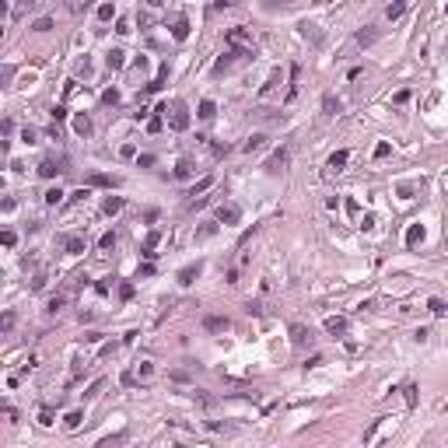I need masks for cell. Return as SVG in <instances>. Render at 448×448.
Wrapping results in <instances>:
<instances>
[{
    "label": "cell",
    "instance_id": "cell-1",
    "mask_svg": "<svg viewBox=\"0 0 448 448\" xmlns=\"http://www.w3.org/2000/svg\"><path fill=\"white\" fill-rule=\"evenodd\" d=\"M224 42H228V49H235L238 56H245V60H252L256 56V46H252V35L242 28V25H235V28H228L224 32Z\"/></svg>",
    "mask_w": 448,
    "mask_h": 448
},
{
    "label": "cell",
    "instance_id": "cell-2",
    "mask_svg": "<svg viewBox=\"0 0 448 448\" xmlns=\"http://www.w3.org/2000/svg\"><path fill=\"white\" fill-rule=\"evenodd\" d=\"M165 119H168V126H172L175 133H186V130H189V109H186V102H172Z\"/></svg>",
    "mask_w": 448,
    "mask_h": 448
},
{
    "label": "cell",
    "instance_id": "cell-3",
    "mask_svg": "<svg viewBox=\"0 0 448 448\" xmlns=\"http://www.w3.org/2000/svg\"><path fill=\"white\" fill-rule=\"evenodd\" d=\"M287 161H291V147H280V151H273V154L266 158V172H270V175L284 172V168H287Z\"/></svg>",
    "mask_w": 448,
    "mask_h": 448
},
{
    "label": "cell",
    "instance_id": "cell-4",
    "mask_svg": "<svg viewBox=\"0 0 448 448\" xmlns=\"http://www.w3.org/2000/svg\"><path fill=\"white\" fill-rule=\"evenodd\" d=\"M119 182H123L119 175H109V172H95V175H88V182H84V186H88V189H116Z\"/></svg>",
    "mask_w": 448,
    "mask_h": 448
},
{
    "label": "cell",
    "instance_id": "cell-5",
    "mask_svg": "<svg viewBox=\"0 0 448 448\" xmlns=\"http://www.w3.org/2000/svg\"><path fill=\"white\" fill-rule=\"evenodd\" d=\"M242 221V207L238 203H221L217 207V224H238Z\"/></svg>",
    "mask_w": 448,
    "mask_h": 448
},
{
    "label": "cell",
    "instance_id": "cell-6",
    "mask_svg": "<svg viewBox=\"0 0 448 448\" xmlns=\"http://www.w3.org/2000/svg\"><path fill=\"white\" fill-rule=\"evenodd\" d=\"M347 329H350V319L347 315H329V319H326V333H329V336H347Z\"/></svg>",
    "mask_w": 448,
    "mask_h": 448
},
{
    "label": "cell",
    "instance_id": "cell-7",
    "mask_svg": "<svg viewBox=\"0 0 448 448\" xmlns=\"http://www.w3.org/2000/svg\"><path fill=\"white\" fill-rule=\"evenodd\" d=\"M158 242H161V231H158V228H151V231L144 235V245H140V256H144L147 263L158 256V252H154V249H158Z\"/></svg>",
    "mask_w": 448,
    "mask_h": 448
},
{
    "label": "cell",
    "instance_id": "cell-8",
    "mask_svg": "<svg viewBox=\"0 0 448 448\" xmlns=\"http://www.w3.org/2000/svg\"><path fill=\"white\" fill-rule=\"evenodd\" d=\"M200 273H203V263H200V259H196V263H189V266H182V270H179V273H175V280H179V284H182V287H189V284H193V280H196V277H200Z\"/></svg>",
    "mask_w": 448,
    "mask_h": 448
},
{
    "label": "cell",
    "instance_id": "cell-9",
    "mask_svg": "<svg viewBox=\"0 0 448 448\" xmlns=\"http://www.w3.org/2000/svg\"><path fill=\"white\" fill-rule=\"evenodd\" d=\"M266 147H270V137H266V133H252L245 144H242V151H245V154H259V151H266Z\"/></svg>",
    "mask_w": 448,
    "mask_h": 448
},
{
    "label": "cell",
    "instance_id": "cell-10",
    "mask_svg": "<svg viewBox=\"0 0 448 448\" xmlns=\"http://www.w3.org/2000/svg\"><path fill=\"white\" fill-rule=\"evenodd\" d=\"M60 245H63V252H70V256H81V252L88 249V245H84V235H67Z\"/></svg>",
    "mask_w": 448,
    "mask_h": 448
},
{
    "label": "cell",
    "instance_id": "cell-11",
    "mask_svg": "<svg viewBox=\"0 0 448 448\" xmlns=\"http://www.w3.org/2000/svg\"><path fill=\"white\" fill-rule=\"evenodd\" d=\"M179 182H186V179H193L196 175V161L193 158H179V165H175V172H172Z\"/></svg>",
    "mask_w": 448,
    "mask_h": 448
},
{
    "label": "cell",
    "instance_id": "cell-12",
    "mask_svg": "<svg viewBox=\"0 0 448 448\" xmlns=\"http://www.w3.org/2000/svg\"><path fill=\"white\" fill-rule=\"evenodd\" d=\"M298 84H301V63H291V84H287L284 102H294V98H298Z\"/></svg>",
    "mask_w": 448,
    "mask_h": 448
},
{
    "label": "cell",
    "instance_id": "cell-13",
    "mask_svg": "<svg viewBox=\"0 0 448 448\" xmlns=\"http://www.w3.org/2000/svg\"><path fill=\"white\" fill-rule=\"evenodd\" d=\"M287 333H291V343H294V347H308V343H312V333L305 329L301 322H294V326H291Z\"/></svg>",
    "mask_w": 448,
    "mask_h": 448
},
{
    "label": "cell",
    "instance_id": "cell-14",
    "mask_svg": "<svg viewBox=\"0 0 448 448\" xmlns=\"http://www.w3.org/2000/svg\"><path fill=\"white\" fill-rule=\"evenodd\" d=\"M60 172H67V168L56 165V158H42V161H39V175H42V179H56Z\"/></svg>",
    "mask_w": 448,
    "mask_h": 448
},
{
    "label": "cell",
    "instance_id": "cell-15",
    "mask_svg": "<svg viewBox=\"0 0 448 448\" xmlns=\"http://www.w3.org/2000/svg\"><path fill=\"white\" fill-rule=\"evenodd\" d=\"M91 130H95V126H91V116L77 112V116H74V133H77V137H91Z\"/></svg>",
    "mask_w": 448,
    "mask_h": 448
},
{
    "label": "cell",
    "instance_id": "cell-16",
    "mask_svg": "<svg viewBox=\"0 0 448 448\" xmlns=\"http://www.w3.org/2000/svg\"><path fill=\"white\" fill-rule=\"evenodd\" d=\"M228 326H231V322H228L224 315H207V319H203V329H207V333H224Z\"/></svg>",
    "mask_w": 448,
    "mask_h": 448
},
{
    "label": "cell",
    "instance_id": "cell-17",
    "mask_svg": "<svg viewBox=\"0 0 448 448\" xmlns=\"http://www.w3.org/2000/svg\"><path fill=\"white\" fill-rule=\"evenodd\" d=\"M105 67H109V70H123V67H126V53H123V49H109V53H105Z\"/></svg>",
    "mask_w": 448,
    "mask_h": 448
},
{
    "label": "cell",
    "instance_id": "cell-18",
    "mask_svg": "<svg viewBox=\"0 0 448 448\" xmlns=\"http://www.w3.org/2000/svg\"><path fill=\"white\" fill-rule=\"evenodd\" d=\"M210 186H214V175H203L200 182H193V189H189V196H193V203H200V200H203V193H207Z\"/></svg>",
    "mask_w": 448,
    "mask_h": 448
},
{
    "label": "cell",
    "instance_id": "cell-19",
    "mask_svg": "<svg viewBox=\"0 0 448 448\" xmlns=\"http://www.w3.org/2000/svg\"><path fill=\"white\" fill-rule=\"evenodd\" d=\"M172 39H175V42H186V39H189V18H175L172 21Z\"/></svg>",
    "mask_w": 448,
    "mask_h": 448
},
{
    "label": "cell",
    "instance_id": "cell-20",
    "mask_svg": "<svg viewBox=\"0 0 448 448\" xmlns=\"http://www.w3.org/2000/svg\"><path fill=\"white\" fill-rule=\"evenodd\" d=\"M347 161H350V151H333L326 165H329V172H343V165H347Z\"/></svg>",
    "mask_w": 448,
    "mask_h": 448
},
{
    "label": "cell",
    "instance_id": "cell-21",
    "mask_svg": "<svg viewBox=\"0 0 448 448\" xmlns=\"http://www.w3.org/2000/svg\"><path fill=\"white\" fill-rule=\"evenodd\" d=\"M133 378H137L140 385H147V382L154 378V364H151V361H140V364H137V371H133Z\"/></svg>",
    "mask_w": 448,
    "mask_h": 448
},
{
    "label": "cell",
    "instance_id": "cell-22",
    "mask_svg": "<svg viewBox=\"0 0 448 448\" xmlns=\"http://www.w3.org/2000/svg\"><path fill=\"white\" fill-rule=\"evenodd\" d=\"M123 207H126V200H123V196H105V203H102V210H105L109 217H116Z\"/></svg>",
    "mask_w": 448,
    "mask_h": 448
},
{
    "label": "cell",
    "instance_id": "cell-23",
    "mask_svg": "<svg viewBox=\"0 0 448 448\" xmlns=\"http://www.w3.org/2000/svg\"><path fill=\"white\" fill-rule=\"evenodd\" d=\"M417 242H424V224H410V228H406V245L413 249Z\"/></svg>",
    "mask_w": 448,
    "mask_h": 448
},
{
    "label": "cell",
    "instance_id": "cell-24",
    "mask_svg": "<svg viewBox=\"0 0 448 448\" xmlns=\"http://www.w3.org/2000/svg\"><path fill=\"white\" fill-rule=\"evenodd\" d=\"M322 112L326 116H336L340 112V98L336 95H322Z\"/></svg>",
    "mask_w": 448,
    "mask_h": 448
},
{
    "label": "cell",
    "instance_id": "cell-25",
    "mask_svg": "<svg viewBox=\"0 0 448 448\" xmlns=\"http://www.w3.org/2000/svg\"><path fill=\"white\" fill-rule=\"evenodd\" d=\"M196 116H200V119H214V116H217V105H214L210 98H203L200 109H196Z\"/></svg>",
    "mask_w": 448,
    "mask_h": 448
},
{
    "label": "cell",
    "instance_id": "cell-26",
    "mask_svg": "<svg viewBox=\"0 0 448 448\" xmlns=\"http://www.w3.org/2000/svg\"><path fill=\"white\" fill-rule=\"evenodd\" d=\"M81 424H84V413H81V410H74V413L63 417V427H67V431H77Z\"/></svg>",
    "mask_w": 448,
    "mask_h": 448
},
{
    "label": "cell",
    "instance_id": "cell-27",
    "mask_svg": "<svg viewBox=\"0 0 448 448\" xmlns=\"http://www.w3.org/2000/svg\"><path fill=\"white\" fill-rule=\"evenodd\" d=\"M217 235V221H207L200 231H196V242H207V238H214Z\"/></svg>",
    "mask_w": 448,
    "mask_h": 448
},
{
    "label": "cell",
    "instance_id": "cell-28",
    "mask_svg": "<svg viewBox=\"0 0 448 448\" xmlns=\"http://www.w3.org/2000/svg\"><path fill=\"white\" fill-rule=\"evenodd\" d=\"M375 35H378L375 28H361V32H357V46H371V42H375Z\"/></svg>",
    "mask_w": 448,
    "mask_h": 448
},
{
    "label": "cell",
    "instance_id": "cell-29",
    "mask_svg": "<svg viewBox=\"0 0 448 448\" xmlns=\"http://www.w3.org/2000/svg\"><path fill=\"white\" fill-rule=\"evenodd\" d=\"M161 126H165V116L151 112V119H147V133H161Z\"/></svg>",
    "mask_w": 448,
    "mask_h": 448
},
{
    "label": "cell",
    "instance_id": "cell-30",
    "mask_svg": "<svg viewBox=\"0 0 448 448\" xmlns=\"http://www.w3.org/2000/svg\"><path fill=\"white\" fill-rule=\"evenodd\" d=\"M98 249H102V252H109V249H116V231H105V235L98 238Z\"/></svg>",
    "mask_w": 448,
    "mask_h": 448
},
{
    "label": "cell",
    "instance_id": "cell-31",
    "mask_svg": "<svg viewBox=\"0 0 448 448\" xmlns=\"http://www.w3.org/2000/svg\"><path fill=\"white\" fill-rule=\"evenodd\" d=\"M63 196H67V193H63V189H60V186H53V189H49V193H46V207H56V203H60V200H63Z\"/></svg>",
    "mask_w": 448,
    "mask_h": 448
},
{
    "label": "cell",
    "instance_id": "cell-32",
    "mask_svg": "<svg viewBox=\"0 0 448 448\" xmlns=\"http://www.w3.org/2000/svg\"><path fill=\"white\" fill-rule=\"evenodd\" d=\"M403 11H406V4H403V0H399V4H389V7H385V18H389V21H396V18H403Z\"/></svg>",
    "mask_w": 448,
    "mask_h": 448
},
{
    "label": "cell",
    "instance_id": "cell-33",
    "mask_svg": "<svg viewBox=\"0 0 448 448\" xmlns=\"http://www.w3.org/2000/svg\"><path fill=\"white\" fill-rule=\"evenodd\" d=\"M403 396H406V406H417V385H413V382L403 385Z\"/></svg>",
    "mask_w": 448,
    "mask_h": 448
},
{
    "label": "cell",
    "instance_id": "cell-34",
    "mask_svg": "<svg viewBox=\"0 0 448 448\" xmlns=\"http://www.w3.org/2000/svg\"><path fill=\"white\" fill-rule=\"evenodd\" d=\"M53 420H56V413H53V406H42V410H39V424H42V427H49Z\"/></svg>",
    "mask_w": 448,
    "mask_h": 448
},
{
    "label": "cell",
    "instance_id": "cell-35",
    "mask_svg": "<svg viewBox=\"0 0 448 448\" xmlns=\"http://www.w3.org/2000/svg\"><path fill=\"white\" fill-rule=\"evenodd\" d=\"M63 305H67V294H53V298L46 301V312H60Z\"/></svg>",
    "mask_w": 448,
    "mask_h": 448
},
{
    "label": "cell",
    "instance_id": "cell-36",
    "mask_svg": "<svg viewBox=\"0 0 448 448\" xmlns=\"http://www.w3.org/2000/svg\"><path fill=\"white\" fill-rule=\"evenodd\" d=\"M427 312H431V315H445V312H448V305H445L441 298H431V301H427Z\"/></svg>",
    "mask_w": 448,
    "mask_h": 448
},
{
    "label": "cell",
    "instance_id": "cell-37",
    "mask_svg": "<svg viewBox=\"0 0 448 448\" xmlns=\"http://www.w3.org/2000/svg\"><path fill=\"white\" fill-rule=\"evenodd\" d=\"M277 84H280V70H273V74H270V81H266V84L259 88V95H270V91H273Z\"/></svg>",
    "mask_w": 448,
    "mask_h": 448
},
{
    "label": "cell",
    "instance_id": "cell-38",
    "mask_svg": "<svg viewBox=\"0 0 448 448\" xmlns=\"http://www.w3.org/2000/svg\"><path fill=\"white\" fill-rule=\"evenodd\" d=\"M133 294H137V287H133L130 280H123V284H119V298H123V301H130Z\"/></svg>",
    "mask_w": 448,
    "mask_h": 448
},
{
    "label": "cell",
    "instance_id": "cell-39",
    "mask_svg": "<svg viewBox=\"0 0 448 448\" xmlns=\"http://www.w3.org/2000/svg\"><path fill=\"white\" fill-rule=\"evenodd\" d=\"M116 18V4H102L98 7V21H112Z\"/></svg>",
    "mask_w": 448,
    "mask_h": 448
},
{
    "label": "cell",
    "instance_id": "cell-40",
    "mask_svg": "<svg viewBox=\"0 0 448 448\" xmlns=\"http://www.w3.org/2000/svg\"><path fill=\"white\" fill-rule=\"evenodd\" d=\"M102 389H105V378H95V382L88 385V392H84V399H95V396H98Z\"/></svg>",
    "mask_w": 448,
    "mask_h": 448
},
{
    "label": "cell",
    "instance_id": "cell-41",
    "mask_svg": "<svg viewBox=\"0 0 448 448\" xmlns=\"http://www.w3.org/2000/svg\"><path fill=\"white\" fill-rule=\"evenodd\" d=\"M21 140H25V144H39V130H35V126H25V130H21Z\"/></svg>",
    "mask_w": 448,
    "mask_h": 448
},
{
    "label": "cell",
    "instance_id": "cell-42",
    "mask_svg": "<svg viewBox=\"0 0 448 448\" xmlns=\"http://www.w3.org/2000/svg\"><path fill=\"white\" fill-rule=\"evenodd\" d=\"M81 200H88V186H81L77 193H70V200H67V207H74V203H81Z\"/></svg>",
    "mask_w": 448,
    "mask_h": 448
},
{
    "label": "cell",
    "instance_id": "cell-43",
    "mask_svg": "<svg viewBox=\"0 0 448 448\" xmlns=\"http://www.w3.org/2000/svg\"><path fill=\"white\" fill-rule=\"evenodd\" d=\"M32 28L35 32H49L53 28V18H39V21H32Z\"/></svg>",
    "mask_w": 448,
    "mask_h": 448
},
{
    "label": "cell",
    "instance_id": "cell-44",
    "mask_svg": "<svg viewBox=\"0 0 448 448\" xmlns=\"http://www.w3.org/2000/svg\"><path fill=\"white\" fill-rule=\"evenodd\" d=\"M301 35H305V39H312V42H319V32H315V25H308V21L301 25Z\"/></svg>",
    "mask_w": 448,
    "mask_h": 448
},
{
    "label": "cell",
    "instance_id": "cell-45",
    "mask_svg": "<svg viewBox=\"0 0 448 448\" xmlns=\"http://www.w3.org/2000/svg\"><path fill=\"white\" fill-rule=\"evenodd\" d=\"M123 438H126V434H116V438H105V441H98L95 448H116V445H119V441H123Z\"/></svg>",
    "mask_w": 448,
    "mask_h": 448
},
{
    "label": "cell",
    "instance_id": "cell-46",
    "mask_svg": "<svg viewBox=\"0 0 448 448\" xmlns=\"http://www.w3.org/2000/svg\"><path fill=\"white\" fill-rule=\"evenodd\" d=\"M102 102H105V105H119V91H116V88H109V91L102 95Z\"/></svg>",
    "mask_w": 448,
    "mask_h": 448
},
{
    "label": "cell",
    "instance_id": "cell-47",
    "mask_svg": "<svg viewBox=\"0 0 448 448\" xmlns=\"http://www.w3.org/2000/svg\"><path fill=\"white\" fill-rule=\"evenodd\" d=\"M389 154H392V144H389V140H382V144L375 147V158H389Z\"/></svg>",
    "mask_w": 448,
    "mask_h": 448
},
{
    "label": "cell",
    "instance_id": "cell-48",
    "mask_svg": "<svg viewBox=\"0 0 448 448\" xmlns=\"http://www.w3.org/2000/svg\"><path fill=\"white\" fill-rule=\"evenodd\" d=\"M0 242H4V245H7V249H14V242H18V235H14V231L7 228L4 235H0Z\"/></svg>",
    "mask_w": 448,
    "mask_h": 448
},
{
    "label": "cell",
    "instance_id": "cell-49",
    "mask_svg": "<svg viewBox=\"0 0 448 448\" xmlns=\"http://www.w3.org/2000/svg\"><path fill=\"white\" fill-rule=\"evenodd\" d=\"M46 287V273H35L32 277V291H42Z\"/></svg>",
    "mask_w": 448,
    "mask_h": 448
},
{
    "label": "cell",
    "instance_id": "cell-50",
    "mask_svg": "<svg viewBox=\"0 0 448 448\" xmlns=\"http://www.w3.org/2000/svg\"><path fill=\"white\" fill-rule=\"evenodd\" d=\"M53 119H56V123H63V119H67V105H53Z\"/></svg>",
    "mask_w": 448,
    "mask_h": 448
},
{
    "label": "cell",
    "instance_id": "cell-51",
    "mask_svg": "<svg viewBox=\"0 0 448 448\" xmlns=\"http://www.w3.org/2000/svg\"><path fill=\"white\" fill-rule=\"evenodd\" d=\"M361 228L371 231V228H375V214H364V217H361Z\"/></svg>",
    "mask_w": 448,
    "mask_h": 448
},
{
    "label": "cell",
    "instance_id": "cell-52",
    "mask_svg": "<svg viewBox=\"0 0 448 448\" xmlns=\"http://www.w3.org/2000/svg\"><path fill=\"white\" fill-rule=\"evenodd\" d=\"M0 130H4V144H7L11 133H14V123H11V119H4V126H0Z\"/></svg>",
    "mask_w": 448,
    "mask_h": 448
},
{
    "label": "cell",
    "instance_id": "cell-53",
    "mask_svg": "<svg viewBox=\"0 0 448 448\" xmlns=\"http://www.w3.org/2000/svg\"><path fill=\"white\" fill-rule=\"evenodd\" d=\"M137 165H144V168H151V165H154V154H140V158H137Z\"/></svg>",
    "mask_w": 448,
    "mask_h": 448
},
{
    "label": "cell",
    "instance_id": "cell-54",
    "mask_svg": "<svg viewBox=\"0 0 448 448\" xmlns=\"http://www.w3.org/2000/svg\"><path fill=\"white\" fill-rule=\"evenodd\" d=\"M0 326H4V333H7L11 326H14V312H4V322H0Z\"/></svg>",
    "mask_w": 448,
    "mask_h": 448
},
{
    "label": "cell",
    "instance_id": "cell-55",
    "mask_svg": "<svg viewBox=\"0 0 448 448\" xmlns=\"http://www.w3.org/2000/svg\"><path fill=\"white\" fill-rule=\"evenodd\" d=\"M399 196H403V200H410V196H413V186H406V182H403V186H399Z\"/></svg>",
    "mask_w": 448,
    "mask_h": 448
},
{
    "label": "cell",
    "instance_id": "cell-56",
    "mask_svg": "<svg viewBox=\"0 0 448 448\" xmlns=\"http://www.w3.org/2000/svg\"><path fill=\"white\" fill-rule=\"evenodd\" d=\"M119 154H123V158H133L137 151H133V144H123V147H119Z\"/></svg>",
    "mask_w": 448,
    "mask_h": 448
},
{
    "label": "cell",
    "instance_id": "cell-57",
    "mask_svg": "<svg viewBox=\"0 0 448 448\" xmlns=\"http://www.w3.org/2000/svg\"><path fill=\"white\" fill-rule=\"evenodd\" d=\"M84 340H88V343H98V340H102V333H98V329H91V333H84Z\"/></svg>",
    "mask_w": 448,
    "mask_h": 448
},
{
    "label": "cell",
    "instance_id": "cell-58",
    "mask_svg": "<svg viewBox=\"0 0 448 448\" xmlns=\"http://www.w3.org/2000/svg\"><path fill=\"white\" fill-rule=\"evenodd\" d=\"M445 410H448V403H445Z\"/></svg>",
    "mask_w": 448,
    "mask_h": 448
}]
</instances>
